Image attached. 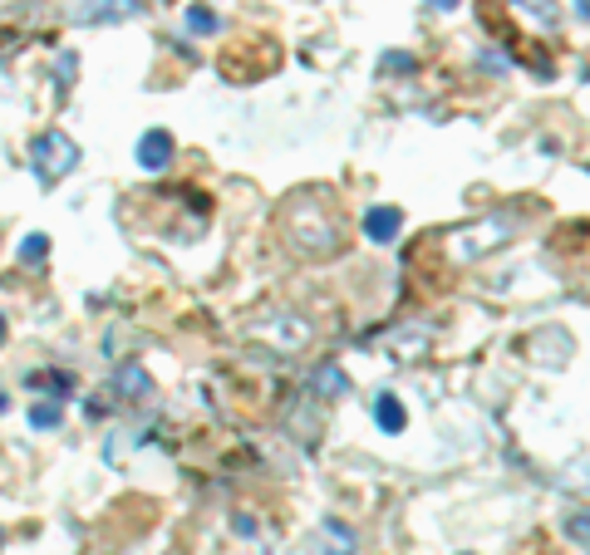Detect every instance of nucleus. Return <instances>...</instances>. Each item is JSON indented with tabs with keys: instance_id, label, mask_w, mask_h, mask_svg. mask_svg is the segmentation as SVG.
Wrapping results in <instances>:
<instances>
[{
	"instance_id": "f257e3e1",
	"label": "nucleus",
	"mask_w": 590,
	"mask_h": 555,
	"mask_svg": "<svg viewBox=\"0 0 590 555\" xmlns=\"http://www.w3.org/2000/svg\"><path fill=\"white\" fill-rule=\"evenodd\" d=\"M30 163H35V172H40L45 182H59V177H69V172H74V163H79V148H74V138H69V133H45V138H35Z\"/></svg>"
},
{
	"instance_id": "f03ea898",
	"label": "nucleus",
	"mask_w": 590,
	"mask_h": 555,
	"mask_svg": "<svg viewBox=\"0 0 590 555\" xmlns=\"http://www.w3.org/2000/svg\"><path fill=\"white\" fill-rule=\"evenodd\" d=\"M168 163H173V133H168V128H148V133L138 138V167L163 172Z\"/></svg>"
},
{
	"instance_id": "7ed1b4c3",
	"label": "nucleus",
	"mask_w": 590,
	"mask_h": 555,
	"mask_svg": "<svg viewBox=\"0 0 590 555\" xmlns=\"http://www.w3.org/2000/svg\"><path fill=\"white\" fill-rule=\"evenodd\" d=\"M453 241H468V246H458L453 256H458V261H472V256H482L487 246H502V241H507V222H482V226H472V231H458Z\"/></svg>"
},
{
	"instance_id": "20e7f679",
	"label": "nucleus",
	"mask_w": 590,
	"mask_h": 555,
	"mask_svg": "<svg viewBox=\"0 0 590 555\" xmlns=\"http://www.w3.org/2000/svg\"><path fill=\"white\" fill-rule=\"evenodd\" d=\"M399 231H404V212L399 207H369L364 212V236L369 241L389 246V241H399Z\"/></svg>"
},
{
	"instance_id": "39448f33",
	"label": "nucleus",
	"mask_w": 590,
	"mask_h": 555,
	"mask_svg": "<svg viewBox=\"0 0 590 555\" xmlns=\"http://www.w3.org/2000/svg\"><path fill=\"white\" fill-rule=\"evenodd\" d=\"M143 5L138 0H89L84 10H79V20L84 25H109V20H133Z\"/></svg>"
},
{
	"instance_id": "423d86ee",
	"label": "nucleus",
	"mask_w": 590,
	"mask_h": 555,
	"mask_svg": "<svg viewBox=\"0 0 590 555\" xmlns=\"http://www.w3.org/2000/svg\"><path fill=\"white\" fill-rule=\"evenodd\" d=\"M374 418H379L384 433H404V423H409V413L394 393H374Z\"/></svg>"
},
{
	"instance_id": "0eeeda50",
	"label": "nucleus",
	"mask_w": 590,
	"mask_h": 555,
	"mask_svg": "<svg viewBox=\"0 0 590 555\" xmlns=\"http://www.w3.org/2000/svg\"><path fill=\"white\" fill-rule=\"evenodd\" d=\"M345 389H350L345 369H335V364H320V369H315V393H320V398H340Z\"/></svg>"
},
{
	"instance_id": "6e6552de",
	"label": "nucleus",
	"mask_w": 590,
	"mask_h": 555,
	"mask_svg": "<svg viewBox=\"0 0 590 555\" xmlns=\"http://www.w3.org/2000/svg\"><path fill=\"white\" fill-rule=\"evenodd\" d=\"M59 423H64V408H59V403H35V408H30V428L45 433V428H59Z\"/></svg>"
},
{
	"instance_id": "1a4fd4ad",
	"label": "nucleus",
	"mask_w": 590,
	"mask_h": 555,
	"mask_svg": "<svg viewBox=\"0 0 590 555\" xmlns=\"http://www.w3.org/2000/svg\"><path fill=\"white\" fill-rule=\"evenodd\" d=\"M118 389H123V393H148V374H143L138 364H123V374H118Z\"/></svg>"
},
{
	"instance_id": "9d476101",
	"label": "nucleus",
	"mask_w": 590,
	"mask_h": 555,
	"mask_svg": "<svg viewBox=\"0 0 590 555\" xmlns=\"http://www.w3.org/2000/svg\"><path fill=\"white\" fill-rule=\"evenodd\" d=\"M187 25H192L197 35H212V30H217V15L202 10V5H192V10H187Z\"/></svg>"
},
{
	"instance_id": "9b49d317",
	"label": "nucleus",
	"mask_w": 590,
	"mask_h": 555,
	"mask_svg": "<svg viewBox=\"0 0 590 555\" xmlns=\"http://www.w3.org/2000/svg\"><path fill=\"white\" fill-rule=\"evenodd\" d=\"M566 531H571V541H581V546H590V511H576V516L566 521Z\"/></svg>"
},
{
	"instance_id": "f8f14e48",
	"label": "nucleus",
	"mask_w": 590,
	"mask_h": 555,
	"mask_svg": "<svg viewBox=\"0 0 590 555\" xmlns=\"http://www.w3.org/2000/svg\"><path fill=\"white\" fill-rule=\"evenodd\" d=\"M45 251H50V241L35 231V236H25V261H45Z\"/></svg>"
},
{
	"instance_id": "ddd939ff",
	"label": "nucleus",
	"mask_w": 590,
	"mask_h": 555,
	"mask_svg": "<svg viewBox=\"0 0 590 555\" xmlns=\"http://www.w3.org/2000/svg\"><path fill=\"white\" fill-rule=\"evenodd\" d=\"M517 5H522V10H536V20H546V25L556 20V10H551V0H517Z\"/></svg>"
},
{
	"instance_id": "4468645a",
	"label": "nucleus",
	"mask_w": 590,
	"mask_h": 555,
	"mask_svg": "<svg viewBox=\"0 0 590 555\" xmlns=\"http://www.w3.org/2000/svg\"><path fill=\"white\" fill-rule=\"evenodd\" d=\"M433 10H458V0H428Z\"/></svg>"
},
{
	"instance_id": "2eb2a0df",
	"label": "nucleus",
	"mask_w": 590,
	"mask_h": 555,
	"mask_svg": "<svg viewBox=\"0 0 590 555\" xmlns=\"http://www.w3.org/2000/svg\"><path fill=\"white\" fill-rule=\"evenodd\" d=\"M576 15H581V20H590V0H576Z\"/></svg>"
},
{
	"instance_id": "dca6fc26",
	"label": "nucleus",
	"mask_w": 590,
	"mask_h": 555,
	"mask_svg": "<svg viewBox=\"0 0 590 555\" xmlns=\"http://www.w3.org/2000/svg\"><path fill=\"white\" fill-rule=\"evenodd\" d=\"M0 344H5V320H0Z\"/></svg>"
}]
</instances>
